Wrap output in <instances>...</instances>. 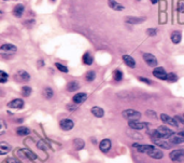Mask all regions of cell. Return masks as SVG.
<instances>
[{
    "instance_id": "30bf717a",
    "label": "cell",
    "mask_w": 184,
    "mask_h": 163,
    "mask_svg": "<svg viewBox=\"0 0 184 163\" xmlns=\"http://www.w3.org/2000/svg\"><path fill=\"white\" fill-rule=\"evenodd\" d=\"M161 120L163 121L164 123H166V124H168V125L173 126V128H178V126H179V122L177 121V119L174 118V117L172 118V117L166 115V113H162V115H161Z\"/></svg>"
},
{
    "instance_id": "8d00e7d4",
    "label": "cell",
    "mask_w": 184,
    "mask_h": 163,
    "mask_svg": "<svg viewBox=\"0 0 184 163\" xmlns=\"http://www.w3.org/2000/svg\"><path fill=\"white\" fill-rule=\"evenodd\" d=\"M55 67L57 68L59 71H62V72H65V74H67L68 71H69V69H68V67L67 66H65V65H62V64H60V63H55Z\"/></svg>"
},
{
    "instance_id": "f6af8a7d",
    "label": "cell",
    "mask_w": 184,
    "mask_h": 163,
    "mask_svg": "<svg viewBox=\"0 0 184 163\" xmlns=\"http://www.w3.org/2000/svg\"><path fill=\"white\" fill-rule=\"evenodd\" d=\"M174 118L177 119V121H178L179 123H182V124H184V117H180V116H176Z\"/></svg>"
},
{
    "instance_id": "cb8c5ba5",
    "label": "cell",
    "mask_w": 184,
    "mask_h": 163,
    "mask_svg": "<svg viewBox=\"0 0 184 163\" xmlns=\"http://www.w3.org/2000/svg\"><path fill=\"white\" fill-rule=\"evenodd\" d=\"M170 143L173 145H179V144H183L184 143V136H182L180 134V133H178V134H173L171 136L170 138Z\"/></svg>"
},
{
    "instance_id": "681fc988",
    "label": "cell",
    "mask_w": 184,
    "mask_h": 163,
    "mask_svg": "<svg viewBox=\"0 0 184 163\" xmlns=\"http://www.w3.org/2000/svg\"><path fill=\"white\" fill-rule=\"evenodd\" d=\"M92 142H93L94 144H97V140H96V139H94V138H93V140H92Z\"/></svg>"
},
{
    "instance_id": "836d02e7",
    "label": "cell",
    "mask_w": 184,
    "mask_h": 163,
    "mask_svg": "<svg viewBox=\"0 0 184 163\" xmlns=\"http://www.w3.org/2000/svg\"><path fill=\"white\" fill-rule=\"evenodd\" d=\"M21 93H22V95H23V96L29 97V96H30V94H31V87H29V86H24V87H22Z\"/></svg>"
},
{
    "instance_id": "5b68a950",
    "label": "cell",
    "mask_w": 184,
    "mask_h": 163,
    "mask_svg": "<svg viewBox=\"0 0 184 163\" xmlns=\"http://www.w3.org/2000/svg\"><path fill=\"white\" fill-rule=\"evenodd\" d=\"M143 57V60L145 62V64L150 67H157V64H158V60L157 58L154 56L152 53H143L142 55Z\"/></svg>"
},
{
    "instance_id": "e575fe53",
    "label": "cell",
    "mask_w": 184,
    "mask_h": 163,
    "mask_svg": "<svg viewBox=\"0 0 184 163\" xmlns=\"http://www.w3.org/2000/svg\"><path fill=\"white\" fill-rule=\"evenodd\" d=\"M178 76H177L174 72H169V74H167V81L170 82V83H173V82H177L178 81Z\"/></svg>"
},
{
    "instance_id": "60d3db41",
    "label": "cell",
    "mask_w": 184,
    "mask_h": 163,
    "mask_svg": "<svg viewBox=\"0 0 184 163\" xmlns=\"http://www.w3.org/2000/svg\"><path fill=\"white\" fill-rule=\"evenodd\" d=\"M6 163H22V162L18 159H16V158H8L6 160Z\"/></svg>"
},
{
    "instance_id": "d590c367",
    "label": "cell",
    "mask_w": 184,
    "mask_h": 163,
    "mask_svg": "<svg viewBox=\"0 0 184 163\" xmlns=\"http://www.w3.org/2000/svg\"><path fill=\"white\" fill-rule=\"evenodd\" d=\"M8 80H9V75L4 70H0V82L1 83H6Z\"/></svg>"
},
{
    "instance_id": "4316f807",
    "label": "cell",
    "mask_w": 184,
    "mask_h": 163,
    "mask_svg": "<svg viewBox=\"0 0 184 163\" xmlns=\"http://www.w3.org/2000/svg\"><path fill=\"white\" fill-rule=\"evenodd\" d=\"M16 134L18 136H27L30 134V129L27 126H19L16 129Z\"/></svg>"
},
{
    "instance_id": "52a82bcc",
    "label": "cell",
    "mask_w": 184,
    "mask_h": 163,
    "mask_svg": "<svg viewBox=\"0 0 184 163\" xmlns=\"http://www.w3.org/2000/svg\"><path fill=\"white\" fill-rule=\"evenodd\" d=\"M16 155H18L19 157L22 158H26L28 160H36L37 159V155H36L33 152H31L29 149H26V148H21L16 151Z\"/></svg>"
},
{
    "instance_id": "2e32d148",
    "label": "cell",
    "mask_w": 184,
    "mask_h": 163,
    "mask_svg": "<svg viewBox=\"0 0 184 163\" xmlns=\"http://www.w3.org/2000/svg\"><path fill=\"white\" fill-rule=\"evenodd\" d=\"M86 99H87V94L83 93V92L77 93L76 95L72 97V102H73L74 104H77V105H81V104H83L84 102H86Z\"/></svg>"
},
{
    "instance_id": "44dd1931",
    "label": "cell",
    "mask_w": 184,
    "mask_h": 163,
    "mask_svg": "<svg viewBox=\"0 0 184 163\" xmlns=\"http://www.w3.org/2000/svg\"><path fill=\"white\" fill-rule=\"evenodd\" d=\"M91 113H92V115H93L94 117H96V118H102V117L105 116V110L99 106L92 107Z\"/></svg>"
},
{
    "instance_id": "484cf974",
    "label": "cell",
    "mask_w": 184,
    "mask_h": 163,
    "mask_svg": "<svg viewBox=\"0 0 184 163\" xmlns=\"http://www.w3.org/2000/svg\"><path fill=\"white\" fill-rule=\"evenodd\" d=\"M153 143L156 146H158V147L164 148V149H170L171 145H172L171 143H168L164 139H155V140H153Z\"/></svg>"
},
{
    "instance_id": "83f0119b",
    "label": "cell",
    "mask_w": 184,
    "mask_h": 163,
    "mask_svg": "<svg viewBox=\"0 0 184 163\" xmlns=\"http://www.w3.org/2000/svg\"><path fill=\"white\" fill-rule=\"evenodd\" d=\"M80 89V83L77 81H70L67 84V91L69 92H76Z\"/></svg>"
},
{
    "instance_id": "8fae6325",
    "label": "cell",
    "mask_w": 184,
    "mask_h": 163,
    "mask_svg": "<svg viewBox=\"0 0 184 163\" xmlns=\"http://www.w3.org/2000/svg\"><path fill=\"white\" fill-rule=\"evenodd\" d=\"M0 51L2 52V54L7 53V54H14L15 52H17V48L12 43H3L0 47Z\"/></svg>"
},
{
    "instance_id": "7dc6e473",
    "label": "cell",
    "mask_w": 184,
    "mask_h": 163,
    "mask_svg": "<svg viewBox=\"0 0 184 163\" xmlns=\"http://www.w3.org/2000/svg\"><path fill=\"white\" fill-rule=\"evenodd\" d=\"M39 62H40V63H39V64H40V66H44V60H39Z\"/></svg>"
},
{
    "instance_id": "ba28073f",
    "label": "cell",
    "mask_w": 184,
    "mask_h": 163,
    "mask_svg": "<svg viewBox=\"0 0 184 163\" xmlns=\"http://www.w3.org/2000/svg\"><path fill=\"white\" fill-rule=\"evenodd\" d=\"M177 11H178V22L179 24H184V0H178L177 3Z\"/></svg>"
},
{
    "instance_id": "7bdbcfd3",
    "label": "cell",
    "mask_w": 184,
    "mask_h": 163,
    "mask_svg": "<svg viewBox=\"0 0 184 163\" xmlns=\"http://www.w3.org/2000/svg\"><path fill=\"white\" fill-rule=\"evenodd\" d=\"M79 108V105H77V104H74V105H72V104H69V105L67 106V109H69V110L73 111L76 110V109Z\"/></svg>"
},
{
    "instance_id": "74e56055",
    "label": "cell",
    "mask_w": 184,
    "mask_h": 163,
    "mask_svg": "<svg viewBox=\"0 0 184 163\" xmlns=\"http://www.w3.org/2000/svg\"><path fill=\"white\" fill-rule=\"evenodd\" d=\"M7 130V125H6V122H4V120H0V135H3L4 132H6Z\"/></svg>"
},
{
    "instance_id": "ab89813d",
    "label": "cell",
    "mask_w": 184,
    "mask_h": 163,
    "mask_svg": "<svg viewBox=\"0 0 184 163\" xmlns=\"http://www.w3.org/2000/svg\"><path fill=\"white\" fill-rule=\"evenodd\" d=\"M145 115H147V117H150V118H152V119H155L156 120L157 119V116H156V113L155 111H153V110H147L145 111Z\"/></svg>"
},
{
    "instance_id": "7a4b0ae2",
    "label": "cell",
    "mask_w": 184,
    "mask_h": 163,
    "mask_svg": "<svg viewBox=\"0 0 184 163\" xmlns=\"http://www.w3.org/2000/svg\"><path fill=\"white\" fill-rule=\"evenodd\" d=\"M122 116L123 118L128 121H136V120H140L141 113L135 110V109H125V110L122 111Z\"/></svg>"
},
{
    "instance_id": "b9f144b4",
    "label": "cell",
    "mask_w": 184,
    "mask_h": 163,
    "mask_svg": "<svg viewBox=\"0 0 184 163\" xmlns=\"http://www.w3.org/2000/svg\"><path fill=\"white\" fill-rule=\"evenodd\" d=\"M138 79H139L141 82H143V83H147V84H149V86H150V84H152V82L150 81V80L147 79V78H144V77H139V78H138Z\"/></svg>"
},
{
    "instance_id": "603a6c76",
    "label": "cell",
    "mask_w": 184,
    "mask_h": 163,
    "mask_svg": "<svg viewBox=\"0 0 184 163\" xmlns=\"http://www.w3.org/2000/svg\"><path fill=\"white\" fill-rule=\"evenodd\" d=\"M108 6L112 10H114V11H123V10H125V7L123 4L118 3L115 0H108Z\"/></svg>"
},
{
    "instance_id": "e0dca14e",
    "label": "cell",
    "mask_w": 184,
    "mask_h": 163,
    "mask_svg": "<svg viewBox=\"0 0 184 163\" xmlns=\"http://www.w3.org/2000/svg\"><path fill=\"white\" fill-rule=\"evenodd\" d=\"M15 78H17L19 81H29L30 80V75L26 70L21 69L17 70V72L15 74Z\"/></svg>"
},
{
    "instance_id": "ac0fdd59",
    "label": "cell",
    "mask_w": 184,
    "mask_h": 163,
    "mask_svg": "<svg viewBox=\"0 0 184 163\" xmlns=\"http://www.w3.org/2000/svg\"><path fill=\"white\" fill-rule=\"evenodd\" d=\"M147 19V18H137V16H126L125 18V22L128 24H132V25H136V24H140L143 23V22Z\"/></svg>"
},
{
    "instance_id": "ee69618b",
    "label": "cell",
    "mask_w": 184,
    "mask_h": 163,
    "mask_svg": "<svg viewBox=\"0 0 184 163\" xmlns=\"http://www.w3.org/2000/svg\"><path fill=\"white\" fill-rule=\"evenodd\" d=\"M38 147L40 148V149H47V147L45 146V144L42 142V140H39L38 142Z\"/></svg>"
},
{
    "instance_id": "7c38bea8",
    "label": "cell",
    "mask_w": 184,
    "mask_h": 163,
    "mask_svg": "<svg viewBox=\"0 0 184 163\" xmlns=\"http://www.w3.org/2000/svg\"><path fill=\"white\" fill-rule=\"evenodd\" d=\"M157 131H158L159 135H161V137L165 139V138H170L171 136L173 135V131H171L169 128H167V126L165 125H161L157 128Z\"/></svg>"
},
{
    "instance_id": "3957f363",
    "label": "cell",
    "mask_w": 184,
    "mask_h": 163,
    "mask_svg": "<svg viewBox=\"0 0 184 163\" xmlns=\"http://www.w3.org/2000/svg\"><path fill=\"white\" fill-rule=\"evenodd\" d=\"M171 161L177 162V163H181L184 161V148L183 149H177L172 150L169 155Z\"/></svg>"
},
{
    "instance_id": "9c48e42d",
    "label": "cell",
    "mask_w": 184,
    "mask_h": 163,
    "mask_svg": "<svg viewBox=\"0 0 184 163\" xmlns=\"http://www.w3.org/2000/svg\"><path fill=\"white\" fill-rule=\"evenodd\" d=\"M132 147H135V149L138 152H141V154H145V155H149L155 148L152 145H141V144H132Z\"/></svg>"
},
{
    "instance_id": "8992f818",
    "label": "cell",
    "mask_w": 184,
    "mask_h": 163,
    "mask_svg": "<svg viewBox=\"0 0 184 163\" xmlns=\"http://www.w3.org/2000/svg\"><path fill=\"white\" fill-rule=\"evenodd\" d=\"M128 126L135 131H141V130H143V129H147V126H149V123L142 122V121H139V120L129 121V122H128Z\"/></svg>"
},
{
    "instance_id": "d6a6232c",
    "label": "cell",
    "mask_w": 184,
    "mask_h": 163,
    "mask_svg": "<svg viewBox=\"0 0 184 163\" xmlns=\"http://www.w3.org/2000/svg\"><path fill=\"white\" fill-rule=\"evenodd\" d=\"M96 78V72L94 71V70H88V71L86 72L85 75V80L87 82H92L94 81Z\"/></svg>"
},
{
    "instance_id": "ffe728a7",
    "label": "cell",
    "mask_w": 184,
    "mask_h": 163,
    "mask_svg": "<svg viewBox=\"0 0 184 163\" xmlns=\"http://www.w3.org/2000/svg\"><path fill=\"white\" fill-rule=\"evenodd\" d=\"M122 60H123V62H124L125 64L127 65V66L129 67V68H135L136 67V60H135V58L132 57V56H130V55H128V54L123 55Z\"/></svg>"
},
{
    "instance_id": "6da1fadb",
    "label": "cell",
    "mask_w": 184,
    "mask_h": 163,
    "mask_svg": "<svg viewBox=\"0 0 184 163\" xmlns=\"http://www.w3.org/2000/svg\"><path fill=\"white\" fill-rule=\"evenodd\" d=\"M167 0H161L159 1V11H158V24L165 25L168 21V14H167Z\"/></svg>"
},
{
    "instance_id": "816d5d0a",
    "label": "cell",
    "mask_w": 184,
    "mask_h": 163,
    "mask_svg": "<svg viewBox=\"0 0 184 163\" xmlns=\"http://www.w3.org/2000/svg\"><path fill=\"white\" fill-rule=\"evenodd\" d=\"M183 117H184V115H183Z\"/></svg>"
},
{
    "instance_id": "d4e9b609",
    "label": "cell",
    "mask_w": 184,
    "mask_h": 163,
    "mask_svg": "<svg viewBox=\"0 0 184 163\" xmlns=\"http://www.w3.org/2000/svg\"><path fill=\"white\" fill-rule=\"evenodd\" d=\"M11 150H12V146L9 145L8 143H4V142L0 143V155H1L9 154Z\"/></svg>"
},
{
    "instance_id": "bcb514c9",
    "label": "cell",
    "mask_w": 184,
    "mask_h": 163,
    "mask_svg": "<svg viewBox=\"0 0 184 163\" xmlns=\"http://www.w3.org/2000/svg\"><path fill=\"white\" fill-rule=\"evenodd\" d=\"M150 1H151L152 4H156V3H159V1H161V0H150Z\"/></svg>"
},
{
    "instance_id": "4dcf8cb0",
    "label": "cell",
    "mask_w": 184,
    "mask_h": 163,
    "mask_svg": "<svg viewBox=\"0 0 184 163\" xmlns=\"http://www.w3.org/2000/svg\"><path fill=\"white\" fill-rule=\"evenodd\" d=\"M42 94H43V95H44L45 98L50 99V98H52V97L54 96V91H53L52 87H44V90H43Z\"/></svg>"
},
{
    "instance_id": "277c9868",
    "label": "cell",
    "mask_w": 184,
    "mask_h": 163,
    "mask_svg": "<svg viewBox=\"0 0 184 163\" xmlns=\"http://www.w3.org/2000/svg\"><path fill=\"white\" fill-rule=\"evenodd\" d=\"M59 128L62 129V131H65V132L71 131L72 129L74 128V121L69 118L62 119V120L59 121Z\"/></svg>"
},
{
    "instance_id": "f1b7e54d",
    "label": "cell",
    "mask_w": 184,
    "mask_h": 163,
    "mask_svg": "<svg viewBox=\"0 0 184 163\" xmlns=\"http://www.w3.org/2000/svg\"><path fill=\"white\" fill-rule=\"evenodd\" d=\"M84 146H85V143H84V140L82 138H76V139H73V147L76 150L83 149Z\"/></svg>"
},
{
    "instance_id": "d6986e66",
    "label": "cell",
    "mask_w": 184,
    "mask_h": 163,
    "mask_svg": "<svg viewBox=\"0 0 184 163\" xmlns=\"http://www.w3.org/2000/svg\"><path fill=\"white\" fill-rule=\"evenodd\" d=\"M24 12H25V6L22 3H17L13 9V15L16 18H22Z\"/></svg>"
},
{
    "instance_id": "1f68e13d",
    "label": "cell",
    "mask_w": 184,
    "mask_h": 163,
    "mask_svg": "<svg viewBox=\"0 0 184 163\" xmlns=\"http://www.w3.org/2000/svg\"><path fill=\"white\" fill-rule=\"evenodd\" d=\"M113 79L115 80L116 82H118V81H122V79H123V71L121 69H115L114 70V72H113Z\"/></svg>"
},
{
    "instance_id": "5bb4252c",
    "label": "cell",
    "mask_w": 184,
    "mask_h": 163,
    "mask_svg": "<svg viewBox=\"0 0 184 163\" xmlns=\"http://www.w3.org/2000/svg\"><path fill=\"white\" fill-rule=\"evenodd\" d=\"M111 146H112L111 140L109 139V138H105V139H102L100 143H99V149H100L101 152L107 154V152H108L109 150L111 149Z\"/></svg>"
},
{
    "instance_id": "f546056e",
    "label": "cell",
    "mask_w": 184,
    "mask_h": 163,
    "mask_svg": "<svg viewBox=\"0 0 184 163\" xmlns=\"http://www.w3.org/2000/svg\"><path fill=\"white\" fill-rule=\"evenodd\" d=\"M93 62H94L93 55H92L89 52H86L85 54L83 55V63L85 65H87V66H91V65L93 64Z\"/></svg>"
},
{
    "instance_id": "9a60e30c",
    "label": "cell",
    "mask_w": 184,
    "mask_h": 163,
    "mask_svg": "<svg viewBox=\"0 0 184 163\" xmlns=\"http://www.w3.org/2000/svg\"><path fill=\"white\" fill-rule=\"evenodd\" d=\"M24 105H25V103L22 98H14L8 103V106L13 109H22L24 108Z\"/></svg>"
},
{
    "instance_id": "c3c4849f",
    "label": "cell",
    "mask_w": 184,
    "mask_h": 163,
    "mask_svg": "<svg viewBox=\"0 0 184 163\" xmlns=\"http://www.w3.org/2000/svg\"><path fill=\"white\" fill-rule=\"evenodd\" d=\"M179 133H180V134L182 135V136H184V131H180V132H179Z\"/></svg>"
},
{
    "instance_id": "f35d334b",
    "label": "cell",
    "mask_w": 184,
    "mask_h": 163,
    "mask_svg": "<svg viewBox=\"0 0 184 163\" xmlns=\"http://www.w3.org/2000/svg\"><path fill=\"white\" fill-rule=\"evenodd\" d=\"M145 33H147V35L150 36V37H155V36L157 35V30L155 28H147Z\"/></svg>"
},
{
    "instance_id": "f907efd6",
    "label": "cell",
    "mask_w": 184,
    "mask_h": 163,
    "mask_svg": "<svg viewBox=\"0 0 184 163\" xmlns=\"http://www.w3.org/2000/svg\"><path fill=\"white\" fill-rule=\"evenodd\" d=\"M51 1H56V0H51Z\"/></svg>"
},
{
    "instance_id": "4fadbf2b",
    "label": "cell",
    "mask_w": 184,
    "mask_h": 163,
    "mask_svg": "<svg viewBox=\"0 0 184 163\" xmlns=\"http://www.w3.org/2000/svg\"><path fill=\"white\" fill-rule=\"evenodd\" d=\"M153 76L159 80H167V72L164 67H155L153 70Z\"/></svg>"
},
{
    "instance_id": "7402d4cb",
    "label": "cell",
    "mask_w": 184,
    "mask_h": 163,
    "mask_svg": "<svg viewBox=\"0 0 184 163\" xmlns=\"http://www.w3.org/2000/svg\"><path fill=\"white\" fill-rule=\"evenodd\" d=\"M170 40L172 41V43H174V45H179L181 42V40H182V34L179 30L172 31L170 35Z\"/></svg>"
}]
</instances>
